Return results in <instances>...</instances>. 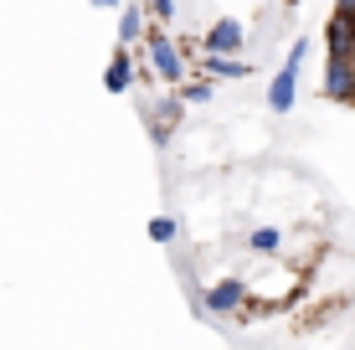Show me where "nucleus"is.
<instances>
[{
    "label": "nucleus",
    "instance_id": "1",
    "mask_svg": "<svg viewBox=\"0 0 355 350\" xmlns=\"http://www.w3.org/2000/svg\"><path fill=\"white\" fill-rule=\"evenodd\" d=\"M304 57H309V36H299V42L288 46L284 67H278V72H273V82H268V108H273V114H288V108H293V93H299V67H304Z\"/></svg>",
    "mask_w": 355,
    "mask_h": 350
},
{
    "label": "nucleus",
    "instance_id": "2",
    "mask_svg": "<svg viewBox=\"0 0 355 350\" xmlns=\"http://www.w3.org/2000/svg\"><path fill=\"white\" fill-rule=\"evenodd\" d=\"M242 304H248V283H242V279H222V283L206 288V294H196L201 320H227V315H237Z\"/></svg>",
    "mask_w": 355,
    "mask_h": 350
},
{
    "label": "nucleus",
    "instance_id": "3",
    "mask_svg": "<svg viewBox=\"0 0 355 350\" xmlns=\"http://www.w3.org/2000/svg\"><path fill=\"white\" fill-rule=\"evenodd\" d=\"M144 52H150V67L165 82H186V57H180V46L165 31H144Z\"/></svg>",
    "mask_w": 355,
    "mask_h": 350
},
{
    "label": "nucleus",
    "instance_id": "4",
    "mask_svg": "<svg viewBox=\"0 0 355 350\" xmlns=\"http://www.w3.org/2000/svg\"><path fill=\"white\" fill-rule=\"evenodd\" d=\"M324 98L355 103V57H329L324 62Z\"/></svg>",
    "mask_w": 355,
    "mask_h": 350
},
{
    "label": "nucleus",
    "instance_id": "5",
    "mask_svg": "<svg viewBox=\"0 0 355 350\" xmlns=\"http://www.w3.org/2000/svg\"><path fill=\"white\" fill-rule=\"evenodd\" d=\"M134 78H144V62H134L129 46L119 42L114 62H108V72H103V88H108V93H129V88H134Z\"/></svg>",
    "mask_w": 355,
    "mask_h": 350
},
{
    "label": "nucleus",
    "instance_id": "6",
    "mask_svg": "<svg viewBox=\"0 0 355 350\" xmlns=\"http://www.w3.org/2000/svg\"><path fill=\"white\" fill-rule=\"evenodd\" d=\"M329 57H355V10H335V21L324 26Z\"/></svg>",
    "mask_w": 355,
    "mask_h": 350
},
{
    "label": "nucleus",
    "instance_id": "7",
    "mask_svg": "<svg viewBox=\"0 0 355 350\" xmlns=\"http://www.w3.org/2000/svg\"><path fill=\"white\" fill-rule=\"evenodd\" d=\"M242 36H248V31L222 16V21H211V31L201 36V46H206V52H242Z\"/></svg>",
    "mask_w": 355,
    "mask_h": 350
},
{
    "label": "nucleus",
    "instance_id": "8",
    "mask_svg": "<svg viewBox=\"0 0 355 350\" xmlns=\"http://www.w3.org/2000/svg\"><path fill=\"white\" fill-rule=\"evenodd\" d=\"M201 72H206V78H252V67L242 62L237 52H206L201 57Z\"/></svg>",
    "mask_w": 355,
    "mask_h": 350
},
{
    "label": "nucleus",
    "instance_id": "9",
    "mask_svg": "<svg viewBox=\"0 0 355 350\" xmlns=\"http://www.w3.org/2000/svg\"><path fill=\"white\" fill-rule=\"evenodd\" d=\"M175 119H180V103L175 98H165V103H155L150 108V129H155V139H170V129H175Z\"/></svg>",
    "mask_w": 355,
    "mask_h": 350
},
{
    "label": "nucleus",
    "instance_id": "10",
    "mask_svg": "<svg viewBox=\"0 0 355 350\" xmlns=\"http://www.w3.org/2000/svg\"><path fill=\"white\" fill-rule=\"evenodd\" d=\"M139 36H144V10H139V6H124V21H119V42L134 46Z\"/></svg>",
    "mask_w": 355,
    "mask_h": 350
},
{
    "label": "nucleus",
    "instance_id": "11",
    "mask_svg": "<svg viewBox=\"0 0 355 350\" xmlns=\"http://www.w3.org/2000/svg\"><path fill=\"white\" fill-rule=\"evenodd\" d=\"M248 243H252V247H258V252H278V247H284V237H278V232H273V227H258V232H252V237H248Z\"/></svg>",
    "mask_w": 355,
    "mask_h": 350
},
{
    "label": "nucleus",
    "instance_id": "12",
    "mask_svg": "<svg viewBox=\"0 0 355 350\" xmlns=\"http://www.w3.org/2000/svg\"><path fill=\"white\" fill-rule=\"evenodd\" d=\"M206 98H211V82H186V88H180V103H206Z\"/></svg>",
    "mask_w": 355,
    "mask_h": 350
},
{
    "label": "nucleus",
    "instance_id": "13",
    "mask_svg": "<svg viewBox=\"0 0 355 350\" xmlns=\"http://www.w3.org/2000/svg\"><path fill=\"white\" fill-rule=\"evenodd\" d=\"M150 237H155V243H175V222H170V216H155V222H150Z\"/></svg>",
    "mask_w": 355,
    "mask_h": 350
},
{
    "label": "nucleus",
    "instance_id": "14",
    "mask_svg": "<svg viewBox=\"0 0 355 350\" xmlns=\"http://www.w3.org/2000/svg\"><path fill=\"white\" fill-rule=\"evenodd\" d=\"M150 10H155V16H160V21H175L180 0H150Z\"/></svg>",
    "mask_w": 355,
    "mask_h": 350
},
{
    "label": "nucleus",
    "instance_id": "15",
    "mask_svg": "<svg viewBox=\"0 0 355 350\" xmlns=\"http://www.w3.org/2000/svg\"><path fill=\"white\" fill-rule=\"evenodd\" d=\"M88 6H98V10H108V6H119V0H88Z\"/></svg>",
    "mask_w": 355,
    "mask_h": 350
},
{
    "label": "nucleus",
    "instance_id": "16",
    "mask_svg": "<svg viewBox=\"0 0 355 350\" xmlns=\"http://www.w3.org/2000/svg\"><path fill=\"white\" fill-rule=\"evenodd\" d=\"M335 10H355V0H335Z\"/></svg>",
    "mask_w": 355,
    "mask_h": 350
}]
</instances>
